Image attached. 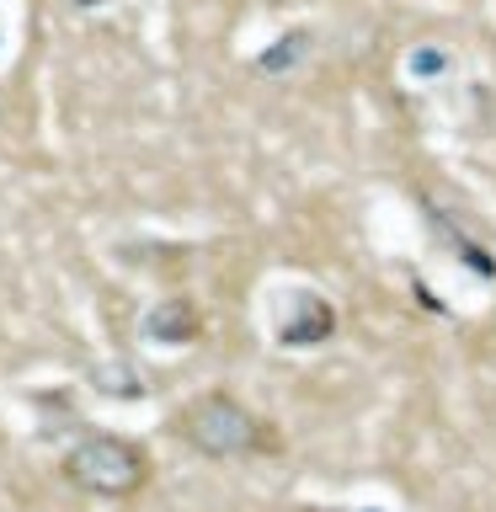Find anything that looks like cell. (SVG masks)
<instances>
[{
  "mask_svg": "<svg viewBox=\"0 0 496 512\" xmlns=\"http://www.w3.org/2000/svg\"><path fill=\"white\" fill-rule=\"evenodd\" d=\"M182 432L203 448V454H219V459H235V454H256V448H267V422H262V416H251V411L240 406V400H230V395L198 400V406L187 411Z\"/></svg>",
  "mask_w": 496,
  "mask_h": 512,
  "instance_id": "6da1fadb",
  "label": "cell"
},
{
  "mask_svg": "<svg viewBox=\"0 0 496 512\" xmlns=\"http://www.w3.org/2000/svg\"><path fill=\"white\" fill-rule=\"evenodd\" d=\"M64 475L75 480L80 491H96V496H128L144 480V454L128 438H86L75 448L70 459H64Z\"/></svg>",
  "mask_w": 496,
  "mask_h": 512,
  "instance_id": "7a4b0ae2",
  "label": "cell"
},
{
  "mask_svg": "<svg viewBox=\"0 0 496 512\" xmlns=\"http://www.w3.org/2000/svg\"><path fill=\"white\" fill-rule=\"evenodd\" d=\"M331 326H336V315H331L326 299L294 294V320H283L278 336H283V347H310V342H326Z\"/></svg>",
  "mask_w": 496,
  "mask_h": 512,
  "instance_id": "3957f363",
  "label": "cell"
},
{
  "mask_svg": "<svg viewBox=\"0 0 496 512\" xmlns=\"http://www.w3.org/2000/svg\"><path fill=\"white\" fill-rule=\"evenodd\" d=\"M192 326H198V320H192L187 299H166V304H155V310H150V336H155V342H187Z\"/></svg>",
  "mask_w": 496,
  "mask_h": 512,
  "instance_id": "277c9868",
  "label": "cell"
},
{
  "mask_svg": "<svg viewBox=\"0 0 496 512\" xmlns=\"http://www.w3.org/2000/svg\"><path fill=\"white\" fill-rule=\"evenodd\" d=\"M304 43H310L304 32H288V38H283V48H272V54H262L256 64H262L267 75H278V70H288V64H294V54H304Z\"/></svg>",
  "mask_w": 496,
  "mask_h": 512,
  "instance_id": "5b68a950",
  "label": "cell"
},
{
  "mask_svg": "<svg viewBox=\"0 0 496 512\" xmlns=\"http://www.w3.org/2000/svg\"><path fill=\"white\" fill-rule=\"evenodd\" d=\"M86 6H91V0H86Z\"/></svg>",
  "mask_w": 496,
  "mask_h": 512,
  "instance_id": "8992f818",
  "label": "cell"
}]
</instances>
